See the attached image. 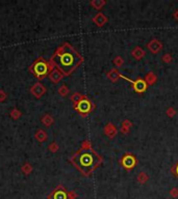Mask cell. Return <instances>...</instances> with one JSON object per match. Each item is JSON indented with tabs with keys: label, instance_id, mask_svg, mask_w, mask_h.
<instances>
[{
	"label": "cell",
	"instance_id": "6da1fadb",
	"mask_svg": "<svg viewBox=\"0 0 178 199\" xmlns=\"http://www.w3.org/2000/svg\"><path fill=\"white\" fill-rule=\"evenodd\" d=\"M49 61L53 67L63 74L64 77H67L84 63V59L70 43L66 41L56 48Z\"/></svg>",
	"mask_w": 178,
	"mask_h": 199
},
{
	"label": "cell",
	"instance_id": "7a4b0ae2",
	"mask_svg": "<svg viewBox=\"0 0 178 199\" xmlns=\"http://www.w3.org/2000/svg\"><path fill=\"white\" fill-rule=\"evenodd\" d=\"M70 162L84 176L91 175L102 163V158L92 148L90 141H84L81 147L70 159Z\"/></svg>",
	"mask_w": 178,
	"mask_h": 199
},
{
	"label": "cell",
	"instance_id": "3957f363",
	"mask_svg": "<svg viewBox=\"0 0 178 199\" xmlns=\"http://www.w3.org/2000/svg\"><path fill=\"white\" fill-rule=\"evenodd\" d=\"M52 70L53 65L50 63V61L46 60L44 57L37 58L29 67V72L38 80H43L46 77H48Z\"/></svg>",
	"mask_w": 178,
	"mask_h": 199
},
{
	"label": "cell",
	"instance_id": "277c9868",
	"mask_svg": "<svg viewBox=\"0 0 178 199\" xmlns=\"http://www.w3.org/2000/svg\"><path fill=\"white\" fill-rule=\"evenodd\" d=\"M73 107L74 109H75V111L78 112L81 116H87L89 113H91V112L93 111V109L95 108V105L87 96L84 94L82 99L79 101L76 105H73Z\"/></svg>",
	"mask_w": 178,
	"mask_h": 199
},
{
	"label": "cell",
	"instance_id": "5b68a950",
	"mask_svg": "<svg viewBox=\"0 0 178 199\" xmlns=\"http://www.w3.org/2000/svg\"><path fill=\"white\" fill-rule=\"evenodd\" d=\"M77 194L73 191H67L63 186H57L50 193L48 199H76Z\"/></svg>",
	"mask_w": 178,
	"mask_h": 199
},
{
	"label": "cell",
	"instance_id": "8992f818",
	"mask_svg": "<svg viewBox=\"0 0 178 199\" xmlns=\"http://www.w3.org/2000/svg\"><path fill=\"white\" fill-rule=\"evenodd\" d=\"M120 78H122L124 80H126L127 82H129L130 84H131V86H132L133 90H135V93H145V91L147 90V88H148L147 82L145 81V80L141 79V78H139V79H136V80H131L130 78H127L126 76L122 75V74H120Z\"/></svg>",
	"mask_w": 178,
	"mask_h": 199
},
{
	"label": "cell",
	"instance_id": "52a82bcc",
	"mask_svg": "<svg viewBox=\"0 0 178 199\" xmlns=\"http://www.w3.org/2000/svg\"><path fill=\"white\" fill-rule=\"evenodd\" d=\"M120 164L123 166L126 170H131L135 167V165L138 164V160L133 154H126L122 157V159L120 160Z\"/></svg>",
	"mask_w": 178,
	"mask_h": 199
},
{
	"label": "cell",
	"instance_id": "ba28073f",
	"mask_svg": "<svg viewBox=\"0 0 178 199\" xmlns=\"http://www.w3.org/2000/svg\"><path fill=\"white\" fill-rule=\"evenodd\" d=\"M30 93L34 97H37V99H41L46 93V87L42 83L37 82L30 87Z\"/></svg>",
	"mask_w": 178,
	"mask_h": 199
},
{
	"label": "cell",
	"instance_id": "9c48e42d",
	"mask_svg": "<svg viewBox=\"0 0 178 199\" xmlns=\"http://www.w3.org/2000/svg\"><path fill=\"white\" fill-rule=\"evenodd\" d=\"M147 47L151 52L154 53V54H156V53H158L162 49V44L158 40L154 38V40H151L149 43H148Z\"/></svg>",
	"mask_w": 178,
	"mask_h": 199
},
{
	"label": "cell",
	"instance_id": "30bf717a",
	"mask_svg": "<svg viewBox=\"0 0 178 199\" xmlns=\"http://www.w3.org/2000/svg\"><path fill=\"white\" fill-rule=\"evenodd\" d=\"M49 80L51 81L52 83H54V84H56V83H58V82H61L62 81V79L64 78V75L62 74L57 69H55V67H53V70L51 71V73L49 74Z\"/></svg>",
	"mask_w": 178,
	"mask_h": 199
},
{
	"label": "cell",
	"instance_id": "8fae6325",
	"mask_svg": "<svg viewBox=\"0 0 178 199\" xmlns=\"http://www.w3.org/2000/svg\"><path fill=\"white\" fill-rule=\"evenodd\" d=\"M93 22L97 26L101 27V26H103L106 22H107V17H106L105 15H103L102 13H98L96 16L93 18Z\"/></svg>",
	"mask_w": 178,
	"mask_h": 199
},
{
	"label": "cell",
	"instance_id": "7c38bea8",
	"mask_svg": "<svg viewBox=\"0 0 178 199\" xmlns=\"http://www.w3.org/2000/svg\"><path fill=\"white\" fill-rule=\"evenodd\" d=\"M104 132L109 138H114L116 136V134H117V129H116V127L114 126V124L107 123L104 127Z\"/></svg>",
	"mask_w": 178,
	"mask_h": 199
},
{
	"label": "cell",
	"instance_id": "4fadbf2b",
	"mask_svg": "<svg viewBox=\"0 0 178 199\" xmlns=\"http://www.w3.org/2000/svg\"><path fill=\"white\" fill-rule=\"evenodd\" d=\"M41 121H42V123L45 127L49 128L52 126L53 123H54V118H53L52 115H50V114H44L42 118H41Z\"/></svg>",
	"mask_w": 178,
	"mask_h": 199
},
{
	"label": "cell",
	"instance_id": "5bb4252c",
	"mask_svg": "<svg viewBox=\"0 0 178 199\" xmlns=\"http://www.w3.org/2000/svg\"><path fill=\"white\" fill-rule=\"evenodd\" d=\"M35 140H38L39 142H45L47 140V133L45 130H38L34 134Z\"/></svg>",
	"mask_w": 178,
	"mask_h": 199
},
{
	"label": "cell",
	"instance_id": "9a60e30c",
	"mask_svg": "<svg viewBox=\"0 0 178 199\" xmlns=\"http://www.w3.org/2000/svg\"><path fill=\"white\" fill-rule=\"evenodd\" d=\"M131 55L135 59H141L145 55V52H144V50L141 48V47H136V48H135L132 50Z\"/></svg>",
	"mask_w": 178,
	"mask_h": 199
},
{
	"label": "cell",
	"instance_id": "2e32d148",
	"mask_svg": "<svg viewBox=\"0 0 178 199\" xmlns=\"http://www.w3.org/2000/svg\"><path fill=\"white\" fill-rule=\"evenodd\" d=\"M90 4L95 8V10H101V8L106 4V2L104 0H93V1L90 2Z\"/></svg>",
	"mask_w": 178,
	"mask_h": 199
},
{
	"label": "cell",
	"instance_id": "e0dca14e",
	"mask_svg": "<svg viewBox=\"0 0 178 199\" xmlns=\"http://www.w3.org/2000/svg\"><path fill=\"white\" fill-rule=\"evenodd\" d=\"M10 116L13 118L14 120H17L22 116V112L18 108H13L10 112Z\"/></svg>",
	"mask_w": 178,
	"mask_h": 199
},
{
	"label": "cell",
	"instance_id": "ac0fdd59",
	"mask_svg": "<svg viewBox=\"0 0 178 199\" xmlns=\"http://www.w3.org/2000/svg\"><path fill=\"white\" fill-rule=\"evenodd\" d=\"M21 171L24 173L25 175H29L32 172V166L29 164V163H24L21 167Z\"/></svg>",
	"mask_w": 178,
	"mask_h": 199
},
{
	"label": "cell",
	"instance_id": "d6986e66",
	"mask_svg": "<svg viewBox=\"0 0 178 199\" xmlns=\"http://www.w3.org/2000/svg\"><path fill=\"white\" fill-rule=\"evenodd\" d=\"M107 77H108V79H111L112 81H114V82H116L117 81V79L118 78H120V73L118 72L117 70H112L111 72L108 73V75H107Z\"/></svg>",
	"mask_w": 178,
	"mask_h": 199
},
{
	"label": "cell",
	"instance_id": "ffe728a7",
	"mask_svg": "<svg viewBox=\"0 0 178 199\" xmlns=\"http://www.w3.org/2000/svg\"><path fill=\"white\" fill-rule=\"evenodd\" d=\"M69 88H68V86L66 84H63L61 86V87L58 88V90H57V93L61 97H67L68 96V93H69Z\"/></svg>",
	"mask_w": 178,
	"mask_h": 199
},
{
	"label": "cell",
	"instance_id": "44dd1931",
	"mask_svg": "<svg viewBox=\"0 0 178 199\" xmlns=\"http://www.w3.org/2000/svg\"><path fill=\"white\" fill-rule=\"evenodd\" d=\"M156 76H155V74H153V73H149L148 75L146 76V80L145 81L147 82V84L148 85H151V84H154V83L156 82Z\"/></svg>",
	"mask_w": 178,
	"mask_h": 199
},
{
	"label": "cell",
	"instance_id": "7402d4cb",
	"mask_svg": "<svg viewBox=\"0 0 178 199\" xmlns=\"http://www.w3.org/2000/svg\"><path fill=\"white\" fill-rule=\"evenodd\" d=\"M82 97H84V94H81V93H74L72 96H71L70 100L72 101L73 105H76V104L82 99Z\"/></svg>",
	"mask_w": 178,
	"mask_h": 199
},
{
	"label": "cell",
	"instance_id": "603a6c76",
	"mask_svg": "<svg viewBox=\"0 0 178 199\" xmlns=\"http://www.w3.org/2000/svg\"><path fill=\"white\" fill-rule=\"evenodd\" d=\"M148 179H149V177H148V175L146 174V173H144V172H141L140 174H139V176H138V182L140 183V184H145L148 180Z\"/></svg>",
	"mask_w": 178,
	"mask_h": 199
},
{
	"label": "cell",
	"instance_id": "cb8c5ba5",
	"mask_svg": "<svg viewBox=\"0 0 178 199\" xmlns=\"http://www.w3.org/2000/svg\"><path fill=\"white\" fill-rule=\"evenodd\" d=\"M48 148H49V150L51 151V153H57L59 146H58V144L56 143L55 141H52L51 143L49 144V147Z\"/></svg>",
	"mask_w": 178,
	"mask_h": 199
},
{
	"label": "cell",
	"instance_id": "d4e9b609",
	"mask_svg": "<svg viewBox=\"0 0 178 199\" xmlns=\"http://www.w3.org/2000/svg\"><path fill=\"white\" fill-rule=\"evenodd\" d=\"M123 62H124V60H123V58L122 57H116L115 59H114V63L116 64V67H121V65L123 64Z\"/></svg>",
	"mask_w": 178,
	"mask_h": 199
},
{
	"label": "cell",
	"instance_id": "484cf974",
	"mask_svg": "<svg viewBox=\"0 0 178 199\" xmlns=\"http://www.w3.org/2000/svg\"><path fill=\"white\" fill-rule=\"evenodd\" d=\"M171 172L174 174L175 177H177V179H178V162L171 168Z\"/></svg>",
	"mask_w": 178,
	"mask_h": 199
},
{
	"label": "cell",
	"instance_id": "4316f807",
	"mask_svg": "<svg viewBox=\"0 0 178 199\" xmlns=\"http://www.w3.org/2000/svg\"><path fill=\"white\" fill-rule=\"evenodd\" d=\"M7 97V94L4 90L0 89V103H3Z\"/></svg>",
	"mask_w": 178,
	"mask_h": 199
},
{
	"label": "cell",
	"instance_id": "83f0119b",
	"mask_svg": "<svg viewBox=\"0 0 178 199\" xmlns=\"http://www.w3.org/2000/svg\"><path fill=\"white\" fill-rule=\"evenodd\" d=\"M170 195L172 196L173 198H177L178 197V189L177 188H173L170 191Z\"/></svg>",
	"mask_w": 178,
	"mask_h": 199
},
{
	"label": "cell",
	"instance_id": "f1b7e54d",
	"mask_svg": "<svg viewBox=\"0 0 178 199\" xmlns=\"http://www.w3.org/2000/svg\"><path fill=\"white\" fill-rule=\"evenodd\" d=\"M175 113H176V112H175V110H174L173 108H172V107H170V108H169V109L167 110V114H168L170 117H173L174 115H175Z\"/></svg>",
	"mask_w": 178,
	"mask_h": 199
},
{
	"label": "cell",
	"instance_id": "f546056e",
	"mask_svg": "<svg viewBox=\"0 0 178 199\" xmlns=\"http://www.w3.org/2000/svg\"><path fill=\"white\" fill-rule=\"evenodd\" d=\"M122 124H123V128H127V129H129V127L131 126V123H130L129 120H125Z\"/></svg>",
	"mask_w": 178,
	"mask_h": 199
},
{
	"label": "cell",
	"instance_id": "4dcf8cb0",
	"mask_svg": "<svg viewBox=\"0 0 178 199\" xmlns=\"http://www.w3.org/2000/svg\"><path fill=\"white\" fill-rule=\"evenodd\" d=\"M164 61H166V62L171 61V55H170V54H166V55L164 56Z\"/></svg>",
	"mask_w": 178,
	"mask_h": 199
},
{
	"label": "cell",
	"instance_id": "1f68e13d",
	"mask_svg": "<svg viewBox=\"0 0 178 199\" xmlns=\"http://www.w3.org/2000/svg\"><path fill=\"white\" fill-rule=\"evenodd\" d=\"M121 131L124 133V134H126V133H128V131H129V129H127V128H123L122 127V129H121Z\"/></svg>",
	"mask_w": 178,
	"mask_h": 199
},
{
	"label": "cell",
	"instance_id": "d6a6232c",
	"mask_svg": "<svg viewBox=\"0 0 178 199\" xmlns=\"http://www.w3.org/2000/svg\"><path fill=\"white\" fill-rule=\"evenodd\" d=\"M174 18H175V20H178V10L177 11H175V13H174Z\"/></svg>",
	"mask_w": 178,
	"mask_h": 199
}]
</instances>
